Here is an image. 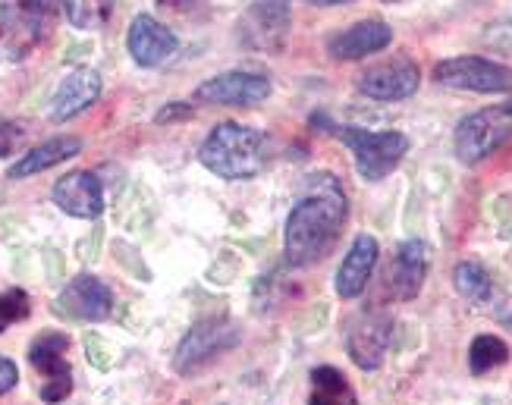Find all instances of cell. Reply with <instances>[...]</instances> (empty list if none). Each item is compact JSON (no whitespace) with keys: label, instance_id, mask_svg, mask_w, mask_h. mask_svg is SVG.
I'll return each instance as SVG.
<instances>
[{"label":"cell","instance_id":"d6a6232c","mask_svg":"<svg viewBox=\"0 0 512 405\" xmlns=\"http://www.w3.org/2000/svg\"><path fill=\"white\" fill-rule=\"evenodd\" d=\"M506 110H509V114H512V98H509V104H506Z\"/></svg>","mask_w":512,"mask_h":405},{"label":"cell","instance_id":"30bf717a","mask_svg":"<svg viewBox=\"0 0 512 405\" xmlns=\"http://www.w3.org/2000/svg\"><path fill=\"white\" fill-rule=\"evenodd\" d=\"M66 349H70V336L66 333H41L29 349L32 368L44 374V402H60L73 393V371L66 365Z\"/></svg>","mask_w":512,"mask_h":405},{"label":"cell","instance_id":"603a6c76","mask_svg":"<svg viewBox=\"0 0 512 405\" xmlns=\"http://www.w3.org/2000/svg\"><path fill=\"white\" fill-rule=\"evenodd\" d=\"M60 4L66 19H70V26L82 32L101 29L110 19V13H114V0H60Z\"/></svg>","mask_w":512,"mask_h":405},{"label":"cell","instance_id":"2e32d148","mask_svg":"<svg viewBox=\"0 0 512 405\" xmlns=\"http://www.w3.org/2000/svg\"><path fill=\"white\" fill-rule=\"evenodd\" d=\"M428 264H431V249H428V242L409 239V242L399 245L396 255H393V264H390V274H387V283H390L393 299H399V302L415 299L418 292H421V286H425Z\"/></svg>","mask_w":512,"mask_h":405},{"label":"cell","instance_id":"6da1fadb","mask_svg":"<svg viewBox=\"0 0 512 405\" xmlns=\"http://www.w3.org/2000/svg\"><path fill=\"white\" fill-rule=\"evenodd\" d=\"M346 223V195L337 176L315 173L308 176V189L302 192L299 205L286 217V264L308 267L321 261L337 245Z\"/></svg>","mask_w":512,"mask_h":405},{"label":"cell","instance_id":"1f68e13d","mask_svg":"<svg viewBox=\"0 0 512 405\" xmlns=\"http://www.w3.org/2000/svg\"><path fill=\"white\" fill-rule=\"evenodd\" d=\"M305 4H315V7H340V4H352V0H305Z\"/></svg>","mask_w":512,"mask_h":405},{"label":"cell","instance_id":"5bb4252c","mask_svg":"<svg viewBox=\"0 0 512 405\" xmlns=\"http://www.w3.org/2000/svg\"><path fill=\"white\" fill-rule=\"evenodd\" d=\"M54 205L79 220H95L104 211V186L92 170H73L54 183Z\"/></svg>","mask_w":512,"mask_h":405},{"label":"cell","instance_id":"ffe728a7","mask_svg":"<svg viewBox=\"0 0 512 405\" xmlns=\"http://www.w3.org/2000/svg\"><path fill=\"white\" fill-rule=\"evenodd\" d=\"M79 151H82V142L76 139V135H57V139L41 142L29 154H22L19 161L10 167V179H29L35 173H44V170H51L63 161H70V157H76Z\"/></svg>","mask_w":512,"mask_h":405},{"label":"cell","instance_id":"836d02e7","mask_svg":"<svg viewBox=\"0 0 512 405\" xmlns=\"http://www.w3.org/2000/svg\"><path fill=\"white\" fill-rule=\"evenodd\" d=\"M387 4H393V0H387Z\"/></svg>","mask_w":512,"mask_h":405},{"label":"cell","instance_id":"8fae6325","mask_svg":"<svg viewBox=\"0 0 512 405\" xmlns=\"http://www.w3.org/2000/svg\"><path fill=\"white\" fill-rule=\"evenodd\" d=\"M271 98V79L261 73H220L195 88L198 104H220V107H258Z\"/></svg>","mask_w":512,"mask_h":405},{"label":"cell","instance_id":"9c48e42d","mask_svg":"<svg viewBox=\"0 0 512 405\" xmlns=\"http://www.w3.org/2000/svg\"><path fill=\"white\" fill-rule=\"evenodd\" d=\"M390 340H393L390 314L387 311H362L359 318L349 324L346 349H349V358L362 371H377L387 358Z\"/></svg>","mask_w":512,"mask_h":405},{"label":"cell","instance_id":"4dcf8cb0","mask_svg":"<svg viewBox=\"0 0 512 405\" xmlns=\"http://www.w3.org/2000/svg\"><path fill=\"white\" fill-rule=\"evenodd\" d=\"M85 349H88V358H92V362L98 365V368H107L110 365V352L104 349V343L98 340V336H88V340H85Z\"/></svg>","mask_w":512,"mask_h":405},{"label":"cell","instance_id":"e0dca14e","mask_svg":"<svg viewBox=\"0 0 512 405\" xmlns=\"http://www.w3.org/2000/svg\"><path fill=\"white\" fill-rule=\"evenodd\" d=\"M377 255H381V249H377V239L362 233L355 236L349 252L337 270V296L340 299H359L362 292L368 289L371 283V274L377 267Z\"/></svg>","mask_w":512,"mask_h":405},{"label":"cell","instance_id":"4fadbf2b","mask_svg":"<svg viewBox=\"0 0 512 405\" xmlns=\"http://www.w3.org/2000/svg\"><path fill=\"white\" fill-rule=\"evenodd\" d=\"M418 82H421L418 66L406 57H396V60L377 63L368 73H362L359 92L368 95L371 101H403L418 92Z\"/></svg>","mask_w":512,"mask_h":405},{"label":"cell","instance_id":"d4e9b609","mask_svg":"<svg viewBox=\"0 0 512 405\" xmlns=\"http://www.w3.org/2000/svg\"><path fill=\"white\" fill-rule=\"evenodd\" d=\"M32 311V302L22 289H7L0 292V333H4L10 324H19L26 321Z\"/></svg>","mask_w":512,"mask_h":405},{"label":"cell","instance_id":"f1b7e54d","mask_svg":"<svg viewBox=\"0 0 512 405\" xmlns=\"http://www.w3.org/2000/svg\"><path fill=\"white\" fill-rule=\"evenodd\" d=\"M205 4H208V0H158V7L173 10L180 16H192L195 10H205Z\"/></svg>","mask_w":512,"mask_h":405},{"label":"cell","instance_id":"cb8c5ba5","mask_svg":"<svg viewBox=\"0 0 512 405\" xmlns=\"http://www.w3.org/2000/svg\"><path fill=\"white\" fill-rule=\"evenodd\" d=\"M506 362H509V346L500 340V336H491V333L475 336V343L469 349L472 374H487V371H494V368H500Z\"/></svg>","mask_w":512,"mask_h":405},{"label":"cell","instance_id":"ba28073f","mask_svg":"<svg viewBox=\"0 0 512 405\" xmlns=\"http://www.w3.org/2000/svg\"><path fill=\"white\" fill-rule=\"evenodd\" d=\"M293 29L289 0H255L249 13L239 19V38L255 51L277 54L283 51L286 35Z\"/></svg>","mask_w":512,"mask_h":405},{"label":"cell","instance_id":"83f0119b","mask_svg":"<svg viewBox=\"0 0 512 405\" xmlns=\"http://www.w3.org/2000/svg\"><path fill=\"white\" fill-rule=\"evenodd\" d=\"M192 117V107L189 104H183V101H173V104H167L164 110H158V123H173V120H189Z\"/></svg>","mask_w":512,"mask_h":405},{"label":"cell","instance_id":"8992f818","mask_svg":"<svg viewBox=\"0 0 512 405\" xmlns=\"http://www.w3.org/2000/svg\"><path fill=\"white\" fill-rule=\"evenodd\" d=\"M512 135V114L506 107H487L456 126V154L462 164H481Z\"/></svg>","mask_w":512,"mask_h":405},{"label":"cell","instance_id":"f546056e","mask_svg":"<svg viewBox=\"0 0 512 405\" xmlns=\"http://www.w3.org/2000/svg\"><path fill=\"white\" fill-rule=\"evenodd\" d=\"M19 384V368L10 362V358H0V396L10 393Z\"/></svg>","mask_w":512,"mask_h":405},{"label":"cell","instance_id":"52a82bcc","mask_svg":"<svg viewBox=\"0 0 512 405\" xmlns=\"http://www.w3.org/2000/svg\"><path fill=\"white\" fill-rule=\"evenodd\" d=\"M434 79L459 92H478V95H497L512 88V70L487 57H450L434 66Z\"/></svg>","mask_w":512,"mask_h":405},{"label":"cell","instance_id":"7a4b0ae2","mask_svg":"<svg viewBox=\"0 0 512 405\" xmlns=\"http://www.w3.org/2000/svg\"><path fill=\"white\" fill-rule=\"evenodd\" d=\"M198 161H202L214 176L242 183L264 170V132L242 123H220L208 132V139L198 148Z\"/></svg>","mask_w":512,"mask_h":405},{"label":"cell","instance_id":"44dd1931","mask_svg":"<svg viewBox=\"0 0 512 405\" xmlns=\"http://www.w3.org/2000/svg\"><path fill=\"white\" fill-rule=\"evenodd\" d=\"M308 405H359V396L349 387L343 371L321 365L311 371V399Z\"/></svg>","mask_w":512,"mask_h":405},{"label":"cell","instance_id":"7402d4cb","mask_svg":"<svg viewBox=\"0 0 512 405\" xmlns=\"http://www.w3.org/2000/svg\"><path fill=\"white\" fill-rule=\"evenodd\" d=\"M453 283H456L459 296L469 299L472 305H484V302H491V296H494V280H491V274H487V270L478 261L456 264Z\"/></svg>","mask_w":512,"mask_h":405},{"label":"cell","instance_id":"5b68a950","mask_svg":"<svg viewBox=\"0 0 512 405\" xmlns=\"http://www.w3.org/2000/svg\"><path fill=\"white\" fill-rule=\"evenodd\" d=\"M242 340V330L236 321L230 318H208V321H198L186 336L183 343L176 346L173 355V368L176 374L192 377V374H202L211 362H217L220 355L230 352L233 346H239Z\"/></svg>","mask_w":512,"mask_h":405},{"label":"cell","instance_id":"9a60e30c","mask_svg":"<svg viewBox=\"0 0 512 405\" xmlns=\"http://www.w3.org/2000/svg\"><path fill=\"white\" fill-rule=\"evenodd\" d=\"M126 48H129L132 60L145 66V70H151V66L167 63L176 51H180V38H176L164 22L142 13L132 19L129 35H126Z\"/></svg>","mask_w":512,"mask_h":405},{"label":"cell","instance_id":"3957f363","mask_svg":"<svg viewBox=\"0 0 512 405\" xmlns=\"http://www.w3.org/2000/svg\"><path fill=\"white\" fill-rule=\"evenodd\" d=\"M60 0H0V48L10 60L29 57L51 35Z\"/></svg>","mask_w":512,"mask_h":405},{"label":"cell","instance_id":"ac0fdd59","mask_svg":"<svg viewBox=\"0 0 512 405\" xmlns=\"http://www.w3.org/2000/svg\"><path fill=\"white\" fill-rule=\"evenodd\" d=\"M101 88H104L101 76L95 70H88V66H79V70H73L60 82L57 95H54V107H51V120L66 123V120L85 114V110L101 98Z\"/></svg>","mask_w":512,"mask_h":405},{"label":"cell","instance_id":"d6986e66","mask_svg":"<svg viewBox=\"0 0 512 405\" xmlns=\"http://www.w3.org/2000/svg\"><path fill=\"white\" fill-rule=\"evenodd\" d=\"M393 41V29L387 26L384 19H365V22H355L346 32L333 35L327 51L333 60H362L368 54L384 51L387 44Z\"/></svg>","mask_w":512,"mask_h":405},{"label":"cell","instance_id":"4316f807","mask_svg":"<svg viewBox=\"0 0 512 405\" xmlns=\"http://www.w3.org/2000/svg\"><path fill=\"white\" fill-rule=\"evenodd\" d=\"M19 142H22V126L19 123H0V157L16 151Z\"/></svg>","mask_w":512,"mask_h":405},{"label":"cell","instance_id":"7c38bea8","mask_svg":"<svg viewBox=\"0 0 512 405\" xmlns=\"http://www.w3.org/2000/svg\"><path fill=\"white\" fill-rule=\"evenodd\" d=\"M57 311L66 314L73 321H107L110 311H114V292L107 283H101L92 274H79L76 280L66 283V289L57 299Z\"/></svg>","mask_w":512,"mask_h":405},{"label":"cell","instance_id":"484cf974","mask_svg":"<svg viewBox=\"0 0 512 405\" xmlns=\"http://www.w3.org/2000/svg\"><path fill=\"white\" fill-rule=\"evenodd\" d=\"M491 214L497 220V233L500 239H509L512 236V195H497L491 201Z\"/></svg>","mask_w":512,"mask_h":405},{"label":"cell","instance_id":"277c9868","mask_svg":"<svg viewBox=\"0 0 512 405\" xmlns=\"http://www.w3.org/2000/svg\"><path fill=\"white\" fill-rule=\"evenodd\" d=\"M327 132L337 135V139L352 151L355 170H359V176L368 179V183H377V179L390 176L409 154V139L403 132H393V129L368 132L362 126H330Z\"/></svg>","mask_w":512,"mask_h":405}]
</instances>
